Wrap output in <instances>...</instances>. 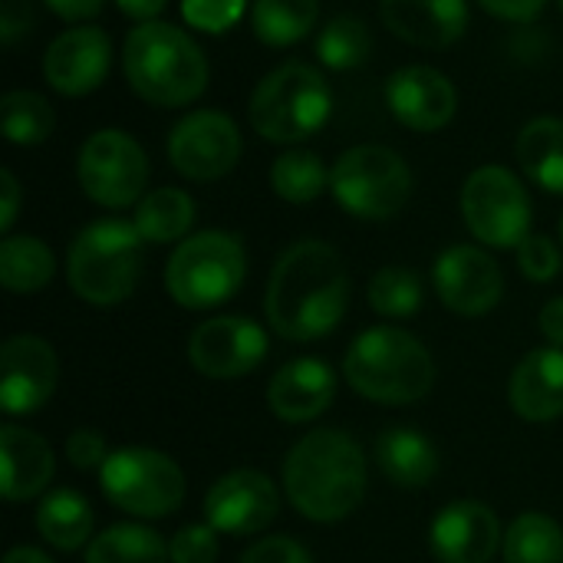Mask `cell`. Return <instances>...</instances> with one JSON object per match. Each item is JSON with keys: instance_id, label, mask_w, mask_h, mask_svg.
Returning a JSON list of instances; mask_svg holds the SVG:
<instances>
[{"instance_id": "1", "label": "cell", "mask_w": 563, "mask_h": 563, "mask_svg": "<svg viewBox=\"0 0 563 563\" xmlns=\"http://www.w3.org/2000/svg\"><path fill=\"white\" fill-rule=\"evenodd\" d=\"M350 307V274L327 241H297L287 247L267 284V323L277 336L313 343L330 336Z\"/></svg>"}, {"instance_id": "2", "label": "cell", "mask_w": 563, "mask_h": 563, "mask_svg": "<svg viewBox=\"0 0 563 563\" xmlns=\"http://www.w3.org/2000/svg\"><path fill=\"white\" fill-rule=\"evenodd\" d=\"M284 492L290 505L317 525L350 518L366 498V455L340 429L303 435L284 462Z\"/></svg>"}, {"instance_id": "3", "label": "cell", "mask_w": 563, "mask_h": 563, "mask_svg": "<svg viewBox=\"0 0 563 563\" xmlns=\"http://www.w3.org/2000/svg\"><path fill=\"white\" fill-rule=\"evenodd\" d=\"M122 69L139 99L162 109L195 102L208 89V59L201 46L172 23H139L122 46Z\"/></svg>"}, {"instance_id": "4", "label": "cell", "mask_w": 563, "mask_h": 563, "mask_svg": "<svg viewBox=\"0 0 563 563\" xmlns=\"http://www.w3.org/2000/svg\"><path fill=\"white\" fill-rule=\"evenodd\" d=\"M343 376L363 399L409 406L432 393L435 363L412 333L399 327H373L350 343Z\"/></svg>"}, {"instance_id": "5", "label": "cell", "mask_w": 563, "mask_h": 563, "mask_svg": "<svg viewBox=\"0 0 563 563\" xmlns=\"http://www.w3.org/2000/svg\"><path fill=\"white\" fill-rule=\"evenodd\" d=\"M145 238L132 221L102 218L82 228L66 257V277L79 300L92 307H115L132 297L142 277Z\"/></svg>"}, {"instance_id": "6", "label": "cell", "mask_w": 563, "mask_h": 563, "mask_svg": "<svg viewBox=\"0 0 563 563\" xmlns=\"http://www.w3.org/2000/svg\"><path fill=\"white\" fill-rule=\"evenodd\" d=\"M333 109V92L323 73L310 63H284L267 73L247 106L257 135L277 145L303 142L323 129Z\"/></svg>"}, {"instance_id": "7", "label": "cell", "mask_w": 563, "mask_h": 563, "mask_svg": "<svg viewBox=\"0 0 563 563\" xmlns=\"http://www.w3.org/2000/svg\"><path fill=\"white\" fill-rule=\"evenodd\" d=\"M247 274L244 244L228 231H201L185 238L165 267V287L185 310H211L228 303Z\"/></svg>"}, {"instance_id": "8", "label": "cell", "mask_w": 563, "mask_h": 563, "mask_svg": "<svg viewBox=\"0 0 563 563\" xmlns=\"http://www.w3.org/2000/svg\"><path fill=\"white\" fill-rule=\"evenodd\" d=\"M336 205L363 221H386L412 198V172L389 145H353L330 168Z\"/></svg>"}, {"instance_id": "9", "label": "cell", "mask_w": 563, "mask_h": 563, "mask_svg": "<svg viewBox=\"0 0 563 563\" xmlns=\"http://www.w3.org/2000/svg\"><path fill=\"white\" fill-rule=\"evenodd\" d=\"M109 505L132 518H168L185 501V472L155 449H119L99 468Z\"/></svg>"}, {"instance_id": "10", "label": "cell", "mask_w": 563, "mask_h": 563, "mask_svg": "<svg viewBox=\"0 0 563 563\" xmlns=\"http://www.w3.org/2000/svg\"><path fill=\"white\" fill-rule=\"evenodd\" d=\"M468 231L488 247H518L531 234V198L521 178L501 165H482L462 188Z\"/></svg>"}, {"instance_id": "11", "label": "cell", "mask_w": 563, "mask_h": 563, "mask_svg": "<svg viewBox=\"0 0 563 563\" xmlns=\"http://www.w3.org/2000/svg\"><path fill=\"white\" fill-rule=\"evenodd\" d=\"M76 175L96 205L129 208L142 201L148 181V155L132 135L119 129H99L82 142Z\"/></svg>"}, {"instance_id": "12", "label": "cell", "mask_w": 563, "mask_h": 563, "mask_svg": "<svg viewBox=\"0 0 563 563\" xmlns=\"http://www.w3.org/2000/svg\"><path fill=\"white\" fill-rule=\"evenodd\" d=\"M244 139L231 115L218 109L188 112L168 135V158L191 181H218L241 162Z\"/></svg>"}, {"instance_id": "13", "label": "cell", "mask_w": 563, "mask_h": 563, "mask_svg": "<svg viewBox=\"0 0 563 563\" xmlns=\"http://www.w3.org/2000/svg\"><path fill=\"white\" fill-rule=\"evenodd\" d=\"M267 333L251 317H211L191 330L188 360L208 379H238L267 356Z\"/></svg>"}, {"instance_id": "14", "label": "cell", "mask_w": 563, "mask_h": 563, "mask_svg": "<svg viewBox=\"0 0 563 563\" xmlns=\"http://www.w3.org/2000/svg\"><path fill=\"white\" fill-rule=\"evenodd\" d=\"M432 280L439 300L459 317H485L501 303L505 294V274L498 261L475 244H455L442 251Z\"/></svg>"}, {"instance_id": "15", "label": "cell", "mask_w": 563, "mask_h": 563, "mask_svg": "<svg viewBox=\"0 0 563 563\" xmlns=\"http://www.w3.org/2000/svg\"><path fill=\"white\" fill-rule=\"evenodd\" d=\"M59 363L46 340L16 333L0 350V409L7 416H33L56 393Z\"/></svg>"}, {"instance_id": "16", "label": "cell", "mask_w": 563, "mask_h": 563, "mask_svg": "<svg viewBox=\"0 0 563 563\" xmlns=\"http://www.w3.org/2000/svg\"><path fill=\"white\" fill-rule=\"evenodd\" d=\"M277 511H280V495L274 482L254 468L228 472L205 495V515L218 534H234V538L257 534L277 518Z\"/></svg>"}, {"instance_id": "17", "label": "cell", "mask_w": 563, "mask_h": 563, "mask_svg": "<svg viewBox=\"0 0 563 563\" xmlns=\"http://www.w3.org/2000/svg\"><path fill=\"white\" fill-rule=\"evenodd\" d=\"M389 112L412 132H439L459 109L452 79L435 66H406L386 82Z\"/></svg>"}, {"instance_id": "18", "label": "cell", "mask_w": 563, "mask_h": 563, "mask_svg": "<svg viewBox=\"0 0 563 563\" xmlns=\"http://www.w3.org/2000/svg\"><path fill=\"white\" fill-rule=\"evenodd\" d=\"M112 59V43L99 26H73L59 33L43 53V79L63 96L92 92Z\"/></svg>"}, {"instance_id": "19", "label": "cell", "mask_w": 563, "mask_h": 563, "mask_svg": "<svg viewBox=\"0 0 563 563\" xmlns=\"http://www.w3.org/2000/svg\"><path fill=\"white\" fill-rule=\"evenodd\" d=\"M429 541L442 563H492L505 544L498 515L482 501H452L442 508Z\"/></svg>"}, {"instance_id": "20", "label": "cell", "mask_w": 563, "mask_h": 563, "mask_svg": "<svg viewBox=\"0 0 563 563\" xmlns=\"http://www.w3.org/2000/svg\"><path fill=\"white\" fill-rule=\"evenodd\" d=\"M383 23L422 49H449L468 26L465 0H379Z\"/></svg>"}, {"instance_id": "21", "label": "cell", "mask_w": 563, "mask_h": 563, "mask_svg": "<svg viewBox=\"0 0 563 563\" xmlns=\"http://www.w3.org/2000/svg\"><path fill=\"white\" fill-rule=\"evenodd\" d=\"M336 396V376L320 360H294L277 369L267 386V406L284 422H313L330 409Z\"/></svg>"}, {"instance_id": "22", "label": "cell", "mask_w": 563, "mask_h": 563, "mask_svg": "<svg viewBox=\"0 0 563 563\" xmlns=\"http://www.w3.org/2000/svg\"><path fill=\"white\" fill-rule=\"evenodd\" d=\"M511 409L528 422H551L563 416V350H531L511 376Z\"/></svg>"}, {"instance_id": "23", "label": "cell", "mask_w": 563, "mask_h": 563, "mask_svg": "<svg viewBox=\"0 0 563 563\" xmlns=\"http://www.w3.org/2000/svg\"><path fill=\"white\" fill-rule=\"evenodd\" d=\"M0 462H3L0 492L7 501H30L43 495L56 472L53 449L36 432L20 426L0 429Z\"/></svg>"}, {"instance_id": "24", "label": "cell", "mask_w": 563, "mask_h": 563, "mask_svg": "<svg viewBox=\"0 0 563 563\" xmlns=\"http://www.w3.org/2000/svg\"><path fill=\"white\" fill-rule=\"evenodd\" d=\"M376 462L383 475L399 488H426L439 472V452L419 429L399 426L376 439Z\"/></svg>"}, {"instance_id": "25", "label": "cell", "mask_w": 563, "mask_h": 563, "mask_svg": "<svg viewBox=\"0 0 563 563\" xmlns=\"http://www.w3.org/2000/svg\"><path fill=\"white\" fill-rule=\"evenodd\" d=\"M521 172L551 195H563V119H531L515 145Z\"/></svg>"}, {"instance_id": "26", "label": "cell", "mask_w": 563, "mask_h": 563, "mask_svg": "<svg viewBox=\"0 0 563 563\" xmlns=\"http://www.w3.org/2000/svg\"><path fill=\"white\" fill-rule=\"evenodd\" d=\"M36 531L56 551H79L92 538V508L82 495L56 488L36 508Z\"/></svg>"}, {"instance_id": "27", "label": "cell", "mask_w": 563, "mask_h": 563, "mask_svg": "<svg viewBox=\"0 0 563 563\" xmlns=\"http://www.w3.org/2000/svg\"><path fill=\"white\" fill-rule=\"evenodd\" d=\"M132 224L152 244H172L195 224V201L181 188H155L135 205Z\"/></svg>"}, {"instance_id": "28", "label": "cell", "mask_w": 563, "mask_h": 563, "mask_svg": "<svg viewBox=\"0 0 563 563\" xmlns=\"http://www.w3.org/2000/svg\"><path fill=\"white\" fill-rule=\"evenodd\" d=\"M53 251L40 238L16 234L0 244V284L10 294H36L53 280Z\"/></svg>"}, {"instance_id": "29", "label": "cell", "mask_w": 563, "mask_h": 563, "mask_svg": "<svg viewBox=\"0 0 563 563\" xmlns=\"http://www.w3.org/2000/svg\"><path fill=\"white\" fill-rule=\"evenodd\" d=\"M320 16V0H254L251 26L267 46H290L313 33Z\"/></svg>"}, {"instance_id": "30", "label": "cell", "mask_w": 563, "mask_h": 563, "mask_svg": "<svg viewBox=\"0 0 563 563\" xmlns=\"http://www.w3.org/2000/svg\"><path fill=\"white\" fill-rule=\"evenodd\" d=\"M165 541L142 525H112L89 541L86 563H168Z\"/></svg>"}, {"instance_id": "31", "label": "cell", "mask_w": 563, "mask_h": 563, "mask_svg": "<svg viewBox=\"0 0 563 563\" xmlns=\"http://www.w3.org/2000/svg\"><path fill=\"white\" fill-rule=\"evenodd\" d=\"M505 563H563L561 525L541 511L515 518L505 534Z\"/></svg>"}, {"instance_id": "32", "label": "cell", "mask_w": 563, "mask_h": 563, "mask_svg": "<svg viewBox=\"0 0 563 563\" xmlns=\"http://www.w3.org/2000/svg\"><path fill=\"white\" fill-rule=\"evenodd\" d=\"M271 185L274 191L290 201V205H310L330 188V168L323 158L310 148H290L277 155L271 168Z\"/></svg>"}, {"instance_id": "33", "label": "cell", "mask_w": 563, "mask_h": 563, "mask_svg": "<svg viewBox=\"0 0 563 563\" xmlns=\"http://www.w3.org/2000/svg\"><path fill=\"white\" fill-rule=\"evenodd\" d=\"M0 129L16 145H36L53 135L56 112L46 96L30 89H13L0 102Z\"/></svg>"}, {"instance_id": "34", "label": "cell", "mask_w": 563, "mask_h": 563, "mask_svg": "<svg viewBox=\"0 0 563 563\" xmlns=\"http://www.w3.org/2000/svg\"><path fill=\"white\" fill-rule=\"evenodd\" d=\"M369 53H373V33L353 13L333 16L317 33V56L330 69H356L369 59Z\"/></svg>"}, {"instance_id": "35", "label": "cell", "mask_w": 563, "mask_h": 563, "mask_svg": "<svg viewBox=\"0 0 563 563\" xmlns=\"http://www.w3.org/2000/svg\"><path fill=\"white\" fill-rule=\"evenodd\" d=\"M369 307L379 317H412L422 307V280L409 267H383L369 280Z\"/></svg>"}, {"instance_id": "36", "label": "cell", "mask_w": 563, "mask_h": 563, "mask_svg": "<svg viewBox=\"0 0 563 563\" xmlns=\"http://www.w3.org/2000/svg\"><path fill=\"white\" fill-rule=\"evenodd\" d=\"M244 7L247 0H181L185 23L201 33H228L241 20Z\"/></svg>"}, {"instance_id": "37", "label": "cell", "mask_w": 563, "mask_h": 563, "mask_svg": "<svg viewBox=\"0 0 563 563\" xmlns=\"http://www.w3.org/2000/svg\"><path fill=\"white\" fill-rule=\"evenodd\" d=\"M518 267L528 280L534 284H548L561 274V251L551 238L544 234H528L518 247Z\"/></svg>"}, {"instance_id": "38", "label": "cell", "mask_w": 563, "mask_h": 563, "mask_svg": "<svg viewBox=\"0 0 563 563\" xmlns=\"http://www.w3.org/2000/svg\"><path fill=\"white\" fill-rule=\"evenodd\" d=\"M172 563H214L218 561V531L211 525H188L168 544Z\"/></svg>"}, {"instance_id": "39", "label": "cell", "mask_w": 563, "mask_h": 563, "mask_svg": "<svg viewBox=\"0 0 563 563\" xmlns=\"http://www.w3.org/2000/svg\"><path fill=\"white\" fill-rule=\"evenodd\" d=\"M66 459H69L73 468H82V472L102 468V462L109 459L106 439H102L96 429H76V432L69 435V442H66Z\"/></svg>"}, {"instance_id": "40", "label": "cell", "mask_w": 563, "mask_h": 563, "mask_svg": "<svg viewBox=\"0 0 563 563\" xmlns=\"http://www.w3.org/2000/svg\"><path fill=\"white\" fill-rule=\"evenodd\" d=\"M241 563H313L307 548L294 538H264L254 548L244 551Z\"/></svg>"}, {"instance_id": "41", "label": "cell", "mask_w": 563, "mask_h": 563, "mask_svg": "<svg viewBox=\"0 0 563 563\" xmlns=\"http://www.w3.org/2000/svg\"><path fill=\"white\" fill-rule=\"evenodd\" d=\"M33 30V7L30 0H0V40L13 49Z\"/></svg>"}, {"instance_id": "42", "label": "cell", "mask_w": 563, "mask_h": 563, "mask_svg": "<svg viewBox=\"0 0 563 563\" xmlns=\"http://www.w3.org/2000/svg\"><path fill=\"white\" fill-rule=\"evenodd\" d=\"M488 13L501 16V20H515V23H525V20H534L548 0H478Z\"/></svg>"}, {"instance_id": "43", "label": "cell", "mask_w": 563, "mask_h": 563, "mask_svg": "<svg viewBox=\"0 0 563 563\" xmlns=\"http://www.w3.org/2000/svg\"><path fill=\"white\" fill-rule=\"evenodd\" d=\"M20 211V181L13 178V172H0V231H10Z\"/></svg>"}, {"instance_id": "44", "label": "cell", "mask_w": 563, "mask_h": 563, "mask_svg": "<svg viewBox=\"0 0 563 563\" xmlns=\"http://www.w3.org/2000/svg\"><path fill=\"white\" fill-rule=\"evenodd\" d=\"M63 20H89L102 10L106 0H43Z\"/></svg>"}, {"instance_id": "45", "label": "cell", "mask_w": 563, "mask_h": 563, "mask_svg": "<svg viewBox=\"0 0 563 563\" xmlns=\"http://www.w3.org/2000/svg\"><path fill=\"white\" fill-rule=\"evenodd\" d=\"M541 333L551 340V346L563 350V297H554L541 310Z\"/></svg>"}, {"instance_id": "46", "label": "cell", "mask_w": 563, "mask_h": 563, "mask_svg": "<svg viewBox=\"0 0 563 563\" xmlns=\"http://www.w3.org/2000/svg\"><path fill=\"white\" fill-rule=\"evenodd\" d=\"M115 3H119V10H122L125 16H132V20H139V23H148V20H155V16L165 10L168 0H115Z\"/></svg>"}, {"instance_id": "47", "label": "cell", "mask_w": 563, "mask_h": 563, "mask_svg": "<svg viewBox=\"0 0 563 563\" xmlns=\"http://www.w3.org/2000/svg\"><path fill=\"white\" fill-rule=\"evenodd\" d=\"M3 563H53L43 551H36V548H13L7 558H3Z\"/></svg>"}, {"instance_id": "48", "label": "cell", "mask_w": 563, "mask_h": 563, "mask_svg": "<svg viewBox=\"0 0 563 563\" xmlns=\"http://www.w3.org/2000/svg\"><path fill=\"white\" fill-rule=\"evenodd\" d=\"M561 241H563V218H561Z\"/></svg>"}, {"instance_id": "49", "label": "cell", "mask_w": 563, "mask_h": 563, "mask_svg": "<svg viewBox=\"0 0 563 563\" xmlns=\"http://www.w3.org/2000/svg\"><path fill=\"white\" fill-rule=\"evenodd\" d=\"M561 7H563V0H561Z\"/></svg>"}]
</instances>
